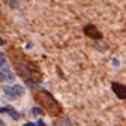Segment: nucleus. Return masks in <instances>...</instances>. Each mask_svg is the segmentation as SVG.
I'll list each match as a JSON object with an SVG mask.
<instances>
[{"label": "nucleus", "mask_w": 126, "mask_h": 126, "mask_svg": "<svg viewBox=\"0 0 126 126\" xmlns=\"http://www.w3.org/2000/svg\"><path fill=\"white\" fill-rule=\"evenodd\" d=\"M9 56H11V60L14 63L15 69H17L18 75L30 87L41 83L42 74L39 71V66L36 65L35 62H32L23 51H20L17 48H11L9 50Z\"/></svg>", "instance_id": "1"}, {"label": "nucleus", "mask_w": 126, "mask_h": 126, "mask_svg": "<svg viewBox=\"0 0 126 126\" xmlns=\"http://www.w3.org/2000/svg\"><path fill=\"white\" fill-rule=\"evenodd\" d=\"M33 99L36 101L38 105L42 107V110H45V111L48 113L50 116H53V117H59L63 113L62 105L54 99L53 94L50 92H47V90H38V92H35L33 93Z\"/></svg>", "instance_id": "2"}, {"label": "nucleus", "mask_w": 126, "mask_h": 126, "mask_svg": "<svg viewBox=\"0 0 126 126\" xmlns=\"http://www.w3.org/2000/svg\"><path fill=\"white\" fill-rule=\"evenodd\" d=\"M83 32H84V35H86V36H89V38H92V39L99 41V39L102 38V33L98 30V27H96V26H93V24H87V26H84Z\"/></svg>", "instance_id": "3"}, {"label": "nucleus", "mask_w": 126, "mask_h": 126, "mask_svg": "<svg viewBox=\"0 0 126 126\" xmlns=\"http://www.w3.org/2000/svg\"><path fill=\"white\" fill-rule=\"evenodd\" d=\"M3 92L6 93V96H8L9 99H15V98L21 96V94L24 93V89L20 87V86H14V87H5Z\"/></svg>", "instance_id": "4"}, {"label": "nucleus", "mask_w": 126, "mask_h": 126, "mask_svg": "<svg viewBox=\"0 0 126 126\" xmlns=\"http://www.w3.org/2000/svg\"><path fill=\"white\" fill-rule=\"evenodd\" d=\"M111 89H113V92L116 93V96H117L119 99H126V86H125V84L113 83V84H111Z\"/></svg>", "instance_id": "5"}, {"label": "nucleus", "mask_w": 126, "mask_h": 126, "mask_svg": "<svg viewBox=\"0 0 126 126\" xmlns=\"http://www.w3.org/2000/svg\"><path fill=\"white\" fill-rule=\"evenodd\" d=\"M2 113H8L14 120H18V119H20V114L15 111L12 107H3V108H2Z\"/></svg>", "instance_id": "6"}, {"label": "nucleus", "mask_w": 126, "mask_h": 126, "mask_svg": "<svg viewBox=\"0 0 126 126\" xmlns=\"http://www.w3.org/2000/svg\"><path fill=\"white\" fill-rule=\"evenodd\" d=\"M42 113H44V110H41V108H38V107H36V108H32V114H38V116H41Z\"/></svg>", "instance_id": "7"}, {"label": "nucleus", "mask_w": 126, "mask_h": 126, "mask_svg": "<svg viewBox=\"0 0 126 126\" xmlns=\"http://www.w3.org/2000/svg\"><path fill=\"white\" fill-rule=\"evenodd\" d=\"M38 126H45V123H44V120H39V122H38Z\"/></svg>", "instance_id": "8"}, {"label": "nucleus", "mask_w": 126, "mask_h": 126, "mask_svg": "<svg viewBox=\"0 0 126 126\" xmlns=\"http://www.w3.org/2000/svg\"><path fill=\"white\" fill-rule=\"evenodd\" d=\"M24 126H38V125H35V123H26Z\"/></svg>", "instance_id": "9"}]
</instances>
